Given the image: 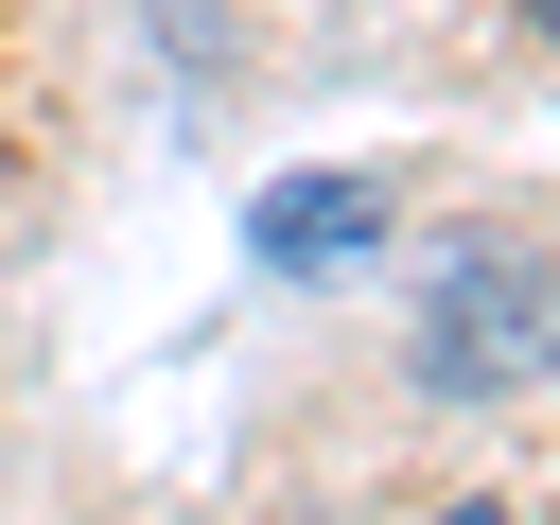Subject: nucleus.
<instances>
[{
    "mask_svg": "<svg viewBox=\"0 0 560 525\" xmlns=\"http://www.w3.org/2000/svg\"><path fill=\"white\" fill-rule=\"evenodd\" d=\"M542 368H560V280H542L525 245H472V262L438 280V315H420V385L508 402V385H542Z\"/></svg>",
    "mask_w": 560,
    "mask_h": 525,
    "instance_id": "nucleus-1",
    "label": "nucleus"
},
{
    "mask_svg": "<svg viewBox=\"0 0 560 525\" xmlns=\"http://www.w3.org/2000/svg\"><path fill=\"white\" fill-rule=\"evenodd\" d=\"M245 245H262V262H350V245H385V192H368V175L262 192V210H245Z\"/></svg>",
    "mask_w": 560,
    "mask_h": 525,
    "instance_id": "nucleus-2",
    "label": "nucleus"
},
{
    "mask_svg": "<svg viewBox=\"0 0 560 525\" xmlns=\"http://www.w3.org/2000/svg\"><path fill=\"white\" fill-rule=\"evenodd\" d=\"M438 525H508V508H438Z\"/></svg>",
    "mask_w": 560,
    "mask_h": 525,
    "instance_id": "nucleus-3",
    "label": "nucleus"
},
{
    "mask_svg": "<svg viewBox=\"0 0 560 525\" xmlns=\"http://www.w3.org/2000/svg\"><path fill=\"white\" fill-rule=\"evenodd\" d=\"M525 18H542V35H560V0H525Z\"/></svg>",
    "mask_w": 560,
    "mask_h": 525,
    "instance_id": "nucleus-4",
    "label": "nucleus"
}]
</instances>
